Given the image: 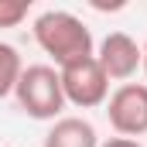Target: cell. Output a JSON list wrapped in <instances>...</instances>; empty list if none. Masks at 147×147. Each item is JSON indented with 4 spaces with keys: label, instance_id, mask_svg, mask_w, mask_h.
<instances>
[{
    "label": "cell",
    "instance_id": "obj_3",
    "mask_svg": "<svg viewBox=\"0 0 147 147\" xmlns=\"http://www.w3.org/2000/svg\"><path fill=\"white\" fill-rule=\"evenodd\" d=\"M58 79H62V92H65V103H72L79 110H96L110 99V79L99 69L96 55L89 58H79L72 65L58 69Z\"/></svg>",
    "mask_w": 147,
    "mask_h": 147
},
{
    "label": "cell",
    "instance_id": "obj_4",
    "mask_svg": "<svg viewBox=\"0 0 147 147\" xmlns=\"http://www.w3.org/2000/svg\"><path fill=\"white\" fill-rule=\"evenodd\" d=\"M106 116L116 137H144L147 134V82H123L106 99Z\"/></svg>",
    "mask_w": 147,
    "mask_h": 147
},
{
    "label": "cell",
    "instance_id": "obj_2",
    "mask_svg": "<svg viewBox=\"0 0 147 147\" xmlns=\"http://www.w3.org/2000/svg\"><path fill=\"white\" fill-rule=\"evenodd\" d=\"M14 96H17V106L31 120H58V113L65 110L62 79H58V69L51 65H24Z\"/></svg>",
    "mask_w": 147,
    "mask_h": 147
},
{
    "label": "cell",
    "instance_id": "obj_7",
    "mask_svg": "<svg viewBox=\"0 0 147 147\" xmlns=\"http://www.w3.org/2000/svg\"><path fill=\"white\" fill-rule=\"evenodd\" d=\"M24 72V62H21V51L7 41H0V99L14 96L17 89V79Z\"/></svg>",
    "mask_w": 147,
    "mask_h": 147
},
{
    "label": "cell",
    "instance_id": "obj_8",
    "mask_svg": "<svg viewBox=\"0 0 147 147\" xmlns=\"http://www.w3.org/2000/svg\"><path fill=\"white\" fill-rule=\"evenodd\" d=\"M31 14V0H0V28H17L21 21H28Z\"/></svg>",
    "mask_w": 147,
    "mask_h": 147
},
{
    "label": "cell",
    "instance_id": "obj_6",
    "mask_svg": "<svg viewBox=\"0 0 147 147\" xmlns=\"http://www.w3.org/2000/svg\"><path fill=\"white\" fill-rule=\"evenodd\" d=\"M41 147H99V134L86 116H58Z\"/></svg>",
    "mask_w": 147,
    "mask_h": 147
},
{
    "label": "cell",
    "instance_id": "obj_5",
    "mask_svg": "<svg viewBox=\"0 0 147 147\" xmlns=\"http://www.w3.org/2000/svg\"><path fill=\"white\" fill-rule=\"evenodd\" d=\"M96 62H99V69L106 72V79H113V82H127V79L137 75L140 62H144V51H140V45H137L130 34L110 31V34L99 41Z\"/></svg>",
    "mask_w": 147,
    "mask_h": 147
},
{
    "label": "cell",
    "instance_id": "obj_10",
    "mask_svg": "<svg viewBox=\"0 0 147 147\" xmlns=\"http://www.w3.org/2000/svg\"><path fill=\"white\" fill-rule=\"evenodd\" d=\"M140 51H144V62H140V69H144V75H147V41L140 45Z\"/></svg>",
    "mask_w": 147,
    "mask_h": 147
},
{
    "label": "cell",
    "instance_id": "obj_1",
    "mask_svg": "<svg viewBox=\"0 0 147 147\" xmlns=\"http://www.w3.org/2000/svg\"><path fill=\"white\" fill-rule=\"evenodd\" d=\"M34 41L38 48L55 58L58 69L92 55V31L69 10H45L34 17Z\"/></svg>",
    "mask_w": 147,
    "mask_h": 147
},
{
    "label": "cell",
    "instance_id": "obj_9",
    "mask_svg": "<svg viewBox=\"0 0 147 147\" xmlns=\"http://www.w3.org/2000/svg\"><path fill=\"white\" fill-rule=\"evenodd\" d=\"M99 147H144L140 140H130V137H110V140H103Z\"/></svg>",
    "mask_w": 147,
    "mask_h": 147
}]
</instances>
